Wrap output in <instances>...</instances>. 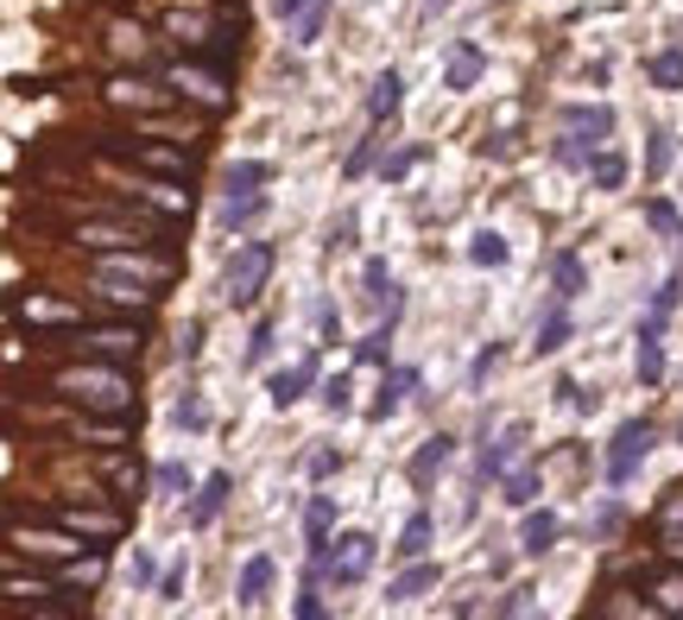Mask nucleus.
Returning a JSON list of instances; mask_svg holds the SVG:
<instances>
[{"instance_id": "nucleus-1", "label": "nucleus", "mask_w": 683, "mask_h": 620, "mask_svg": "<svg viewBox=\"0 0 683 620\" xmlns=\"http://www.w3.org/2000/svg\"><path fill=\"white\" fill-rule=\"evenodd\" d=\"M374 569V539L367 532H342L335 544L310 551V576H329V583H361Z\"/></svg>"}, {"instance_id": "nucleus-2", "label": "nucleus", "mask_w": 683, "mask_h": 620, "mask_svg": "<svg viewBox=\"0 0 683 620\" xmlns=\"http://www.w3.org/2000/svg\"><path fill=\"white\" fill-rule=\"evenodd\" d=\"M607 133H614V108H582V102H570L563 108V140H557V158L563 165H588V153H582V140L588 146H602Z\"/></svg>"}, {"instance_id": "nucleus-3", "label": "nucleus", "mask_w": 683, "mask_h": 620, "mask_svg": "<svg viewBox=\"0 0 683 620\" xmlns=\"http://www.w3.org/2000/svg\"><path fill=\"white\" fill-rule=\"evenodd\" d=\"M273 273V247L266 241H247V247H234V259L222 266V298L228 305H253L260 298V285Z\"/></svg>"}, {"instance_id": "nucleus-4", "label": "nucleus", "mask_w": 683, "mask_h": 620, "mask_svg": "<svg viewBox=\"0 0 683 620\" xmlns=\"http://www.w3.org/2000/svg\"><path fill=\"white\" fill-rule=\"evenodd\" d=\"M57 387L70 392V399H82L89 412H126V406H133V387H126L121 374H82V367H64Z\"/></svg>"}, {"instance_id": "nucleus-5", "label": "nucleus", "mask_w": 683, "mask_h": 620, "mask_svg": "<svg viewBox=\"0 0 683 620\" xmlns=\"http://www.w3.org/2000/svg\"><path fill=\"white\" fill-rule=\"evenodd\" d=\"M652 443H658V431L646 424V418L620 424V431H614V450H607V481H614V488H627L632 475H639V463L652 456Z\"/></svg>"}, {"instance_id": "nucleus-6", "label": "nucleus", "mask_w": 683, "mask_h": 620, "mask_svg": "<svg viewBox=\"0 0 683 620\" xmlns=\"http://www.w3.org/2000/svg\"><path fill=\"white\" fill-rule=\"evenodd\" d=\"M57 525L76 532V539H114V532H121L114 513H89V507H57Z\"/></svg>"}, {"instance_id": "nucleus-7", "label": "nucleus", "mask_w": 683, "mask_h": 620, "mask_svg": "<svg viewBox=\"0 0 683 620\" xmlns=\"http://www.w3.org/2000/svg\"><path fill=\"white\" fill-rule=\"evenodd\" d=\"M310 380H317V355H304L298 367L273 374V387H266V392H273V406L285 412V406H298V399H304V387H310Z\"/></svg>"}, {"instance_id": "nucleus-8", "label": "nucleus", "mask_w": 683, "mask_h": 620, "mask_svg": "<svg viewBox=\"0 0 683 620\" xmlns=\"http://www.w3.org/2000/svg\"><path fill=\"white\" fill-rule=\"evenodd\" d=\"M101 279H146V285H158V279H172V266L165 259H140V254H126V259H101Z\"/></svg>"}, {"instance_id": "nucleus-9", "label": "nucleus", "mask_w": 683, "mask_h": 620, "mask_svg": "<svg viewBox=\"0 0 683 620\" xmlns=\"http://www.w3.org/2000/svg\"><path fill=\"white\" fill-rule=\"evenodd\" d=\"M519 443H526V424H506V438L481 450V481H500V475H506V463L519 456Z\"/></svg>"}, {"instance_id": "nucleus-10", "label": "nucleus", "mask_w": 683, "mask_h": 620, "mask_svg": "<svg viewBox=\"0 0 683 620\" xmlns=\"http://www.w3.org/2000/svg\"><path fill=\"white\" fill-rule=\"evenodd\" d=\"M89 348H96V355H114V362H126V355H140V330H133V323L89 330Z\"/></svg>"}, {"instance_id": "nucleus-11", "label": "nucleus", "mask_w": 683, "mask_h": 620, "mask_svg": "<svg viewBox=\"0 0 683 620\" xmlns=\"http://www.w3.org/2000/svg\"><path fill=\"white\" fill-rule=\"evenodd\" d=\"M557 532H563V525H557V513H544V507H538V513H526V525H519V551H526V557H538V551H551V544H557Z\"/></svg>"}, {"instance_id": "nucleus-12", "label": "nucleus", "mask_w": 683, "mask_h": 620, "mask_svg": "<svg viewBox=\"0 0 683 620\" xmlns=\"http://www.w3.org/2000/svg\"><path fill=\"white\" fill-rule=\"evenodd\" d=\"M228 197H253L260 184H273V165L266 158H241V165H228Z\"/></svg>"}, {"instance_id": "nucleus-13", "label": "nucleus", "mask_w": 683, "mask_h": 620, "mask_svg": "<svg viewBox=\"0 0 683 620\" xmlns=\"http://www.w3.org/2000/svg\"><path fill=\"white\" fill-rule=\"evenodd\" d=\"M329 525H335V500L329 494H310V507H304V539H310V551L329 544Z\"/></svg>"}, {"instance_id": "nucleus-14", "label": "nucleus", "mask_w": 683, "mask_h": 620, "mask_svg": "<svg viewBox=\"0 0 683 620\" xmlns=\"http://www.w3.org/2000/svg\"><path fill=\"white\" fill-rule=\"evenodd\" d=\"M133 158H140V165H152V171H165V178H190V158L177 153V146H133Z\"/></svg>"}, {"instance_id": "nucleus-15", "label": "nucleus", "mask_w": 683, "mask_h": 620, "mask_svg": "<svg viewBox=\"0 0 683 620\" xmlns=\"http://www.w3.org/2000/svg\"><path fill=\"white\" fill-rule=\"evenodd\" d=\"M266 595H273V557H247V569H241V601L260 608Z\"/></svg>"}, {"instance_id": "nucleus-16", "label": "nucleus", "mask_w": 683, "mask_h": 620, "mask_svg": "<svg viewBox=\"0 0 683 620\" xmlns=\"http://www.w3.org/2000/svg\"><path fill=\"white\" fill-rule=\"evenodd\" d=\"M430 589H437V564H411L399 583L386 589V601H418V595H430Z\"/></svg>"}, {"instance_id": "nucleus-17", "label": "nucleus", "mask_w": 683, "mask_h": 620, "mask_svg": "<svg viewBox=\"0 0 683 620\" xmlns=\"http://www.w3.org/2000/svg\"><path fill=\"white\" fill-rule=\"evenodd\" d=\"M632 367H639V380L658 387L664 380V355H658V330H639V348H632Z\"/></svg>"}, {"instance_id": "nucleus-18", "label": "nucleus", "mask_w": 683, "mask_h": 620, "mask_svg": "<svg viewBox=\"0 0 683 620\" xmlns=\"http://www.w3.org/2000/svg\"><path fill=\"white\" fill-rule=\"evenodd\" d=\"M418 387V374L411 367H399V374H386V387H379V399H374V418H393L405 406V392Z\"/></svg>"}, {"instance_id": "nucleus-19", "label": "nucleus", "mask_w": 683, "mask_h": 620, "mask_svg": "<svg viewBox=\"0 0 683 620\" xmlns=\"http://www.w3.org/2000/svg\"><path fill=\"white\" fill-rule=\"evenodd\" d=\"M228 488H234V481H228V475H209V481H202V494H197V507H190V525H209V519L222 513Z\"/></svg>"}, {"instance_id": "nucleus-20", "label": "nucleus", "mask_w": 683, "mask_h": 620, "mask_svg": "<svg viewBox=\"0 0 683 620\" xmlns=\"http://www.w3.org/2000/svg\"><path fill=\"white\" fill-rule=\"evenodd\" d=\"M399 96H405L399 70H386V77H374V89H367V108H374V121H386V114H399Z\"/></svg>"}, {"instance_id": "nucleus-21", "label": "nucleus", "mask_w": 683, "mask_h": 620, "mask_svg": "<svg viewBox=\"0 0 683 620\" xmlns=\"http://www.w3.org/2000/svg\"><path fill=\"white\" fill-rule=\"evenodd\" d=\"M443 463H450V438H430L425 450L411 456V481H418V488H430V475H437Z\"/></svg>"}, {"instance_id": "nucleus-22", "label": "nucleus", "mask_w": 683, "mask_h": 620, "mask_svg": "<svg viewBox=\"0 0 683 620\" xmlns=\"http://www.w3.org/2000/svg\"><path fill=\"white\" fill-rule=\"evenodd\" d=\"M481 82V52L475 45H455L450 52V89H475Z\"/></svg>"}, {"instance_id": "nucleus-23", "label": "nucleus", "mask_w": 683, "mask_h": 620, "mask_svg": "<svg viewBox=\"0 0 683 620\" xmlns=\"http://www.w3.org/2000/svg\"><path fill=\"white\" fill-rule=\"evenodd\" d=\"M588 178H595V190H620V184H627V158H620V153H595V158H588Z\"/></svg>"}, {"instance_id": "nucleus-24", "label": "nucleus", "mask_w": 683, "mask_h": 620, "mask_svg": "<svg viewBox=\"0 0 683 620\" xmlns=\"http://www.w3.org/2000/svg\"><path fill=\"white\" fill-rule=\"evenodd\" d=\"M551 279H557V298H576L582 285H588V273H582L576 254H557V259H551Z\"/></svg>"}, {"instance_id": "nucleus-25", "label": "nucleus", "mask_w": 683, "mask_h": 620, "mask_svg": "<svg viewBox=\"0 0 683 620\" xmlns=\"http://www.w3.org/2000/svg\"><path fill=\"white\" fill-rule=\"evenodd\" d=\"M367 298H379L386 310H399V291H393V273H386V259H367Z\"/></svg>"}, {"instance_id": "nucleus-26", "label": "nucleus", "mask_w": 683, "mask_h": 620, "mask_svg": "<svg viewBox=\"0 0 683 620\" xmlns=\"http://www.w3.org/2000/svg\"><path fill=\"white\" fill-rule=\"evenodd\" d=\"M177 89H190V96H197V102H222L228 89H222V77H197V70H177Z\"/></svg>"}, {"instance_id": "nucleus-27", "label": "nucleus", "mask_w": 683, "mask_h": 620, "mask_svg": "<svg viewBox=\"0 0 683 620\" xmlns=\"http://www.w3.org/2000/svg\"><path fill=\"white\" fill-rule=\"evenodd\" d=\"M253 215H260V197H222V209H216L222 229H241V222H253Z\"/></svg>"}, {"instance_id": "nucleus-28", "label": "nucleus", "mask_w": 683, "mask_h": 620, "mask_svg": "<svg viewBox=\"0 0 683 620\" xmlns=\"http://www.w3.org/2000/svg\"><path fill=\"white\" fill-rule=\"evenodd\" d=\"M430 544V513H411L405 519V532H399V557H418Z\"/></svg>"}, {"instance_id": "nucleus-29", "label": "nucleus", "mask_w": 683, "mask_h": 620, "mask_svg": "<svg viewBox=\"0 0 683 620\" xmlns=\"http://www.w3.org/2000/svg\"><path fill=\"white\" fill-rule=\"evenodd\" d=\"M506 500H513V507H531V500H538V468H513V475H506Z\"/></svg>"}, {"instance_id": "nucleus-30", "label": "nucleus", "mask_w": 683, "mask_h": 620, "mask_svg": "<svg viewBox=\"0 0 683 620\" xmlns=\"http://www.w3.org/2000/svg\"><path fill=\"white\" fill-rule=\"evenodd\" d=\"M652 82L658 89H683V52H658L652 57Z\"/></svg>"}, {"instance_id": "nucleus-31", "label": "nucleus", "mask_w": 683, "mask_h": 620, "mask_svg": "<svg viewBox=\"0 0 683 620\" xmlns=\"http://www.w3.org/2000/svg\"><path fill=\"white\" fill-rule=\"evenodd\" d=\"M108 102H133V108H158L165 102V96H152V82H114V89H108Z\"/></svg>"}, {"instance_id": "nucleus-32", "label": "nucleus", "mask_w": 683, "mask_h": 620, "mask_svg": "<svg viewBox=\"0 0 683 620\" xmlns=\"http://www.w3.org/2000/svg\"><path fill=\"white\" fill-rule=\"evenodd\" d=\"M354 355L367 367H386V355H393V330H374V336H361L354 342Z\"/></svg>"}, {"instance_id": "nucleus-33", "label": "nucleus", "mask_w": 683, "mask_h": 620, "mask_svg": "<svg viewBox=\"0 0 683 620\" xmlns=\"http://www.w3.org/2000/svg\"><path fill=\"white\" fill-rule=\"evenodd\" d=\"M76 241H89V247H133V229H114V222H96V229H82Z\"/></svg>"}, {"instance_id": "nucleus-34", "label": "nucleus", "mask_w": 683, "mask_h": 620, "mask_svg": "<svg viewBox=\"0 0 683 620\" xmlns=\"http://www.w3.org/2000/svg\"><path fill=\"white\" fill-rule=\"evenodd\" d=\"M469 259H475V266H506V241L500 234H475V241H469Z\"/></svg>"}, {"instance_id": "nucleus-35", "label": "nucleus", "mask_w": 683, "mask_h": 620, "mask_svg": "<svg viewBox=\"0 0 683 620\" xmlns=\"http://www.w3.org/2000/svg\"><path fill=\"white\" fill-rule=\"evenodd\" d=\"M563 342H570V317L551 310V317H544V330H538V355H551V348H563Z\"/></svg>"}, {"instance_id": "nucleus-36", "label": "nucleus", "mask_w": 683, "mask_h": 620, "mask_svg": "<svg viewBox=\"0 0 683 620\" xmlns=\"http://www.w3.org/2000/svg\"><path fill=\"white\" fill-rule=\"evenodd\" d=\"M646 222H652L658 234H683V215L664 203V197H652V203H646Z\"/></svg>"}, {"instance_id": "nucleus-37", "label": "nucleus", "mask_w": 683, "mask_h": 620, "mask_svg": "<svg viewBox=\"0 0 683 620\" xmlns=\"http://www.w3.org/2000/svg\"><path fill=\"white\" fill-rule=\"evenodd\" d=\"M172 418H177V431H202V424H209V412H202V399H197V392H184Z\"/></svg>"}, {"instance_id": "nucleus-38", "label": "nucleus", "mask_w": 683, "mask_h": 620, "mask_svg": "<svg viewBox=\"0 0 683 620\" xmlns=\"http://www.w3.org/2000/svg\"><path fill=\"white\" fill-rule=\"evenodd\" d=\"M96 576H101V557H82V564H64V583H70V589H89Z\"/></svg>"}, {"instance_id": "nucleus-39", "label": "nucleus", "mask_w": 683, "mask_h": 620, "mask_svg": "<svg viewBox=\"0 0 683 620\" xmlns=\"http://www.w3.org/2000/svg\"><path fill=\"white\" fill-rule=\"evenodd\" d=\"M671 310H678V279H671V285H658V298H652V323H646V330H658V323H664Z\"/></svg>"}, {"instance_id": "nucleus-40", "label": "nucleus", "mask_w": 683, "mask_h": 620, "mask_svg": "<svg viewBox=\"0 0 683 620\" xmlns=\"http://www.w3.org/2000/svg\"><path fill=\"white\" fill-rule=\"evenodd\" d=\"M298 615H304V620H323V595H317V576L304 583V595H298Z\"/></svg>"}, {"instance_id": "nucleus-41", "label": "nucleus", "mask_w": 683, "mask_h": 620, "mask_svg": "<svg viewBox=\"0 0 683 620\" xmlns=\"http://www.w3.org/2000/svg\"><path fill=\"white\" fill-rule=\"evenodd\" d=\"M152 481H158V488H165V494L190 488V475H184V463H165V468H158V475H152Z\"/></svg>"}, {"instance_id": "nucleus-42", "label": "nucleus", "mask_w": 683, "mask_h": 620, "mask_svg": "<svg viewBox=\"0 0 683 620\" xmlns=\"http://www.w3.org/2000/svg\"><path fill=\"white\" fill-rule=\"evenodd\" d=\"M323 406H329V412H349V380H342V374L323 387Z\"/></svg>"}, {"instance_id": "nucleus-43", "label": "nucleus", "mask_w": 683, "mask_h": 620, "mask_svg": "<svg viewBox=\"0 0 683 620\" xmlns=\"http://www.w3.org/2000/svg\"><path fill=\"white\" fill-rule=\"evenodd\" d=\"M646 165H652V178H664V165H671V140L664 133H652V158Z\"/></svg>"}, {"instance_id": "nucleus-44", "label": "nucleus", "mask_w": 683, "mask_h": 620, "mask_svg": "<svg viewBox=\"0 0 683 620\" xmlns=\"http://www.w3.org/2000/svg\"><path fill=\"white\" fill-rule=\"evenodd\" d=\"M367 165H374V140H361V146L349 153V178H354V171H367Z\"/></svg>"}, {"instance_id": "nucleus-45", "label": "nucleus", "mask_w": 683, "mask_h": 620, "mask_svg": "<svg viewBox=\"0 0 683 620\" xmlns=\"http://www.w3.org/2000/svg\"><path fill=\"white\" fill-rule=\"evenodd\" d=\"M266 348H273V323H260V330H253V342H247V355H253V362H260V355H266Z\"/></svg>"}, {"instance_id": "nucleus-46", "label": "nucleus", "mask_w": 683, "mask_h": 620, "mask_svg": "<svg viewBox=\"0 0 683 620\" xmlns=\"http://www.w3.org/2000/svg\"><path fill=\"white\" fill-rule=\"evenodd\" d=\"M126 576H133V583H152V557H146V551H133V564H126Z\"/></svg>"}, {"instance_id": "nucleus-47", "label": "nucleus", "mask_w": 683, "mask_h": 620, "mask_svg": "<svg viewBox=\"0 0 683 620\" xmlns=\"http://www.w3.org/2000/svg\"><path fill=\"white\" fill-rule=\"evenodd\" d=\"M177 589H184V564H177V569H165V576H158V595H165V601H172Z\"/></svg>"}, {"instance_id": "nucleus-48", "label": "nucleus", "mask_w": 683, "mask_h": 620, "mask_svg": "<svg viewBox=\"0 0 683 620\" xmlns=\"http://www.w3.org/2000/svg\"><path fill=\"white\" fill-rule=\"evenodd\" d=\"M329 468H342V456H335V450H317V456H310V475H329Z\"/></svg>"}, {"instance_id": "nucleus-49", "label": "nucleus", "mask_w": 683, "mask_h": 620, "mask_svg": "<svg viewBox=\"0 0 683 620\" xmlns=\"http://www.w3.org/2000/svg\"><path fill=\"white\" fill-rule=\"evenodd\" d=\"M304 7H310V0H273L278 20H304Z\"/></svg>"}, {"instance_id": "nucleus-50", "label": "nucleus", "mask_w": 683, "mask_h": 620, "mask_svg": "<svg viewBox=\"0 0 683 620\" xmlns=\"http://www.w3.org/2000/svg\"><path fill=\"white\" fill-rule=\"evenodd\" d=\"M411 165H418V153H399V158H386V178H405Z\"/></svg>"}, {"instance_id": "nucleus-51", "label": "nucleus", "mask_w": 683, "mask_h": 620, "mask_svg": "<svg viewBox=\"0 0 683 620\" xmlns=\"http://www.w3.org/2000/svg\"><path fill=\"white\" fill-rule=\"evenodd\" d=\"M202 348V323H190V330H184V342H177V355H197Z\"/></svg>"}, {"instance_id": "nucleus-52", "label": "nucleus", "mask_w": 683, "mask_h": 620, "mask_svg": "<svg viewBox=\"0 0 683 620\" xmlns=\"http://www.w3.org/2000/svg\"><path fill=\"white\" fill-rule=\"evenodd\" d=\"M425 7H430V13H443V7H450V0H425Z\"/></svg>"}]
</instances>
